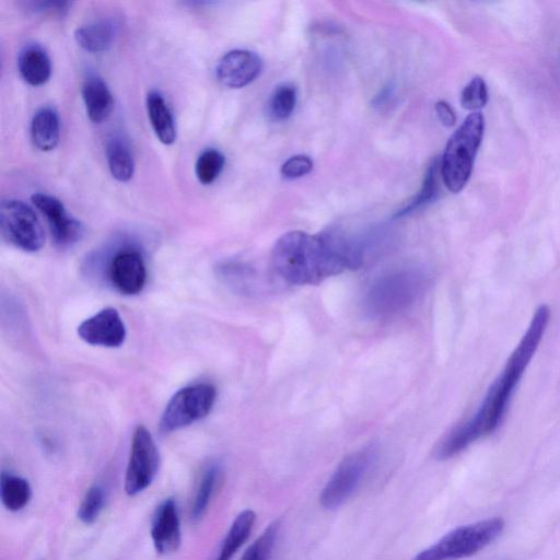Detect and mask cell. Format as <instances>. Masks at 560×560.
Returning a JSON list of instances; mask_svg holds the SVG:
<instances>
[{
	"label": "cell",
	"instance_id": "obj_1",
	"mask_svg": "<svg viewBox=\"0 0 560 560\" xmlns=\"http://www.w3.org/2000/svg\"><path fill=\"white\" fill-rule=\"evenodd\" d=\"M550 320V308L539 305L505 362L504 368L489 386L482 401L469 419L454 428L439 443L436 458H452L476 441L492 434L502 423L513 393L534 358Z\"/></svg>",
	"mask_w": 560,
	"mask_h": 560
},
{
	"label": "cell",
	"instance_id": "obj_2",
	"mask_svg": "<svg viewBox=\"0 0 560 560\" xmlns=\"http://www.w3.org/2000/svg\"><path fill=\"white\" fill-rule=\"evenodd\" d=\"M361 243L330 230L311 235L290 231L277 240L271 250V268L290 284H317L364 262Z\"/></svg>",
	"mask_w": 560,
	"mask_h": 560
},
{
	"label": "cell",
	"instance_id": "obj_3",
	"mask_svg": "<svg viewBox=\"0 0 560 560\" xmlns=\"http://www.w3.org/2000/svg\"><path fill=\"white\" fill-rule=\"evenodd\" d=\"M483 132V115L472 112L450 137L440 160V174L450 191L457 194L468 183Z\"/></svg>",
	"mask_w": 560,
	"mask_h": 560
},
{
	"label": "cell",
	"instance_id": "obj_4",
	"mask_svg": "<svg viewBox=\"0 0 560 560\" xmlns=\"http://www.w3.org/2000/svg\"><path fill=\"white\" fill-rule=\"evenodd\" d=\"M428 278L418 269H401L380 277L365 296V310L376 318H386L411 306L423 293Z\"/></svg>",
	"mask_w": 560,
	"mask_h": 560
},
{
	"label": "cell",
	"instance_id": "obj_5",
	"mask_svg": "<svg viewBox=\"0 0 560 560\" xmlns=\"http://www.w3.org/2000/svg\"><path fill=\"white\" fill-rule=\"evenodd\" d=\"M503 528L504 521L500 517L458 526L412 560H459L474 556L494 541Z\"/></svg>",
	"mask_w": 560,
	"mask_h": 560
},
{
	"label": "cell",
	"instance_id": "obj_6",
	"mask_svg": "<svg viewBox=\"0 0 560 560\" xmlns=\"http://www.w3.org/2000/svg\"><path fill=\"white\" fill-rule=\"evenodd\" d=\"M215 399L217 389L209 383H197L178 389L161 415L160 431L171 433L203 419L212 410Z\"/></svg>",
	"mask_w": 560,
	"mask_h": 560
},
{
	"label": "cell",
	"instance_id": "obj_7",
	"mask_svg": "<svg viewBox=\"0 0 560 560\" xmlns=\"http://www.w3.org/2000/svg\"><path fill=\"white\" fill-rule=\"evenodd\" d=\"M0 229L10 244L24 252H38L45 243V233L36 213L21 200H2Z\"/></svg>",
	"mask_w": 560,
	"mask_h": 560
},
{
	"label": "cell",
	"instance_id": "obj_8",
	"mask_svg": "<svg viewBox=\"0 0 560 560\" xmlns=\"http://www.w3.org/2000/svg\"><path fill=\"white\" fill-rule=\"evenodd\" d=\"M374 457L373 447H364L346 456L322 490V506L335 510L342 505L361 483Z\"/></svg>",
	"mask_w": 560,
	"mask_h": 560
},
{
	"label": "cell",
	"instance_id": "obj_9",
	"mask_svg": "<svg viewBox=\"0 0 560 560\" xmlns=\"http://www.w3.org/2000/svg\"><path fill=\"white\" fill-rule=\"evenodd\" d=\"M160 467V453L150 431L138 425L132 434L125 474V492L133 497L153 482Z\"/></svg>",
	"mask_w": 560,
	"mask_h": 560
},
{
	"label": "cell",
	"instance_id": "obj_10",
	"mask_svg": "<svg viewBox=\"0 0 560 560\" xmlns=\"http://www.w3.org/2000/svg\"><path fill=\"white\" fill-rule=\"evenodd\" d=\"M31 200L35 208L46 219L51 237L60 247L71 246L83 235V225L68 213L63 203L54 196L36 192Z\"/></svg>",
	"mask_w": 560,
	"mask_h": 560
},
{
	"label": "cell",
	"instance_id": "obj_11",
	"mask_svg": "<svg viewBox=\"0 0 560 560\" xmlns=\"http://www.w3.org/2000/svg\"><path fill=\"white\" fill-rule=\"evenodd\" d=\"M77 332L84 342L105 348L120 347L127 336L125 323L114 307H105L84 319Z\"/></svg>",
	"mask_w": 560,
	"mask_h": 560
},
{
	"label": "cell",
	"instance_id": "obj_12",
	"mask_svg": "<svg viewBox=\"0 0 560 560\" xmlns=\"http://www.w3.org/2000/svg\"><path fill=\"white\" fill-rule=\"evenodd\" d=\"M262 70V60L254 51L233 49L219 60L215 68L218 81L231 89H240L252 83Z\"/></svg>",
	"mask_w": 560,
	"mask_h": 560
},
{
	"label": "cell",
	"instance_id": "obj_13",
	"mask_svg": "<svg viewBox=\"0 0 560 560\" xmlns=\"http://www.w3.org/2000/svg\"><path fill=\"white\" fill-rule=\"evenodd\" d=\"M108 278L113 287L121 294L140 293L147 282V266L143 256L133 249L117 253L110 260Z\"/></svg>",
	"mask_w": 560,
	"mask_h": 560
},
{
	"label": "cell",
	"instance_id": "obj_14",
	"mask_svg": "<svg viewBox=\"0 0 560 560\" xmlns=\"http://www.w3.org/2000/svg\"><path fill=\"white\" fill-rule=\"evenodd\" d=\"M151 538L160 555L176 551L182 541L180 521L174 499H165L156 509L151 525Z\"/></svg>",
	"mask_w": 560,
	"mask_h": 560
},
{
	"label": "cell",
	"instance_id": "obj_15",
	"mask_svg": "<svg viewBox=\"0 0 560 560\" xmlns=\"http://www.w3.org/2000/svg\"><path fill=\"white\" fill-rule=\"evenodd\" d=\"M82 98L86 115L91 121L101 124L110 115L114 100L105 81L96 75L85 79L82 85Z\"/></svg>",
	"mask_w": 560,
	"mask_h": 560
},
{
	"label": "cell",
	"instance_id": "obj_16",
	"mask_svg": "<svg viewBox=\"0 0 560 560\" xmlns=\"http://www.w3.org/2000/svg\"><path fill=\"white\" fill-rule=\"evenodd\" d=\"M18 69L26 83L39 86L49 80L51 63L47 52L39 45L31 44L20 51Z\"/></svg>",
	"mask_w": 560,
	"mask_h": 560
},
{
	"label": "cell",
	"instance_id": "obj_17",
	"mask_svg": "<svg viewBox=\"0 0 560 560\" xmlns=\"http://www.w3.org/2000/svg\"><path fill=\"white\" fill-rule=\"evenodd\" d=\"M145 105L148 117L156 138L163 144H173L177 137L176 125L163 95L158 91L149 92Z\"/></svg>",
	"mask_w": 560,
	"mask_h": 560
},
{
	"label": "cell",
	"instance_id": "obj_18",
	"mask_svg": "<svg viewBox=\"0 0 560 560\" xmlns=\"http://www.w3.org/2000/svg\"><path fill=\"white\" fill-rule=\"evenodd\" d=\"M60 138V121L58 113L52 107H42L31 121V139L40 151L54 150Z\"/></svg>",
	"mask_w": 560,
	"mask_h": 560
},
{
	"label": "cell",
	"instance_id": "obj_19",
	"mask_svg": "<svg viewBox=\"0 0 560 560\" xmlns=\"http://www.w3.org/2000/svg\"><path fill=\"white\" fill-rule=\"evenodd\" d=\"M116 26L105 20L94 21L74 31L77 44L89 52L106 51L113 44Z\"/></svg>",
	"mask_w": 560,
	"mask_h": 560
},
{
	"label": "cell",
	"instance_id": "obj_20",
	"mask_svg": "<svg viewBox=\"0 0 560 560\" xmlns=\"http://www.w3.org/2000/svg\"><path fill=\"white\" fill-rule=\"evenodd\" d=\"M106 161L112 176L125 183L135 173V160L127 142L120 137H112L105 147Z\"/></svg>",
	"mask_w": 560,
	"mask_h": 560
},
{
	"label": "cell",
	"instance_id": "obj_21",
	"mask_svg": "<svg viewBox=\"0 0 560 560\" xmlns=\"http://www.w3.org/2000/svg\"><path fill=\"white\" fill-rule=\"evenodd\" d=\"M256 514L252 510L242 511L231 524L223 542L220 553L215 560H231L237 550L248 539L254 527Z\"/></svg>",
	"mask_w": 560,
	"mask_h": 560
},
{
	"label": "cell",
	"instance_id": "obj_22",
	"mask_svg": "<svg viewBox=\"0 0 560 560\" xmlns=\"http://www.w3.org/2000/svg\"><path fill=\"white\" fill-rule=\"evenodd\" d=\"M0 498L8 511H21L31 501V485L23 477L3 471L0 477Z\"/></svg>",
	"mask_w": 560,
	"mask_h": 560
},
{
	"label": "cell",
	"instance_id": "obj_23",
	"mask_svg": "<svg viewBox=\"0 0 560 560\" xmlns=\"http://www.w3.org/2000/svg\"><path fill=\"white\" fill-rule=\"evenodd\" d=\"M440 161L433 160L428 167L419 192L395 217L407 215L434 200L439 194Z\"/></svg>",
	"mask_w": 560,
	"mask_h": 560
},
{
	"label": "cell",
	"instance_id": "obj_24",
	"mask_svg": "<svg viewBox=\"0 0 560 560\" xmlns=\"http://www.w3.org/2000/svg\"><path fill=\"white\" fill-rule=\"evenodd\" d=\"M220 475L221 470L215 464L209 465L202 472L191 504L190 515L194 520H199L206 513L219 483Z\"/></svg>",
	"mask_w": 560,
	"mask_h": 560
},
{
	"label": "cell",
	"instance_id": "obj_25",
	"mask_svg": "<svg viewBox=\"0 0 560 560\" xmlns=\"http://www.w3.org/2000/svg\"><path fill=\"white\" fill-rule=\"evenodd\" d=\"M296 89L291 83L277 85L268 102V114L275 120H284L290 117L296 104Z\"/></svg>",
	"mask_w": 560,
	"mask_h": 560
},
{
	"label": "cell",
	"instance_id": "obj_26",
	"mask_svg": "<svg viewBox=\"0 0 560 560\" xmlns=\"http://www.w3.org/2000/svg\"><path fill=\"white\" fill-rule=\"evenodd\" d=\"M225 158L217 149L209 148L201 152L195 165L196 177L202 185L212 184L223 171Z\"/></svg>",
	"mask_w": 560,
	"mask_h": 560
},
{
	"label": "cell",
	"instance_id": "obj_27",
	"mask_svg": "<svg viewBox=\"0 0 560 560\" xmlns=\"http://www.w3.org/2000/svg\"><path fill=\"white\" fill-rule=\"evenodd\" d=\"M280 525L279 520L270 523L245 550L240 560H270Z\"/></svg>",
	"mask_w": 560,
	"mask_h": 560
},
{
	"label": "cell",
	"instance_id": "obj_28",
	"mask_svg": "<svg viewBox=\"0 0 560 560\" xmlns=\"http://www.w3.org/2000/svg\"><path fill=\"white\" fill-rule=\"evenodd\" d=\"M106 502L104 489L98 486L90 487L78 509V518L86 525L93 524L101 515Z\"/></svg>",
	"mask_w": 560,
	"mask_h": 560
},
{
	"label": "cell",
	"instance_id": "obj_29",
	"mask_svg": "<svg viewBox=\"0 0 560 560\" xmlns=\"http://www.w3.org/2000/svg\"><path fill=\"white\" fill-rule=\"evenodd\" d=\"M488 102V89L482 77L475 75L462 90L460 105L468 110L478 112Z\"/></svg>",
	"mask_w": 560,
	"mask_h": 560
},
{
	"label": "cell",
	"instance_id": "obj_30",
	"mask_svg": "<svg viewBox=\"0 0 560 560\" xmlns=\"http://www.w3.org/2000/svg\"><path fill=\"white\" fill-rule=\"evenodd\" d=\"M313 161L308 155L296 154L289 158L281 166V174L289 179L300 178L311 173Z\"/></svg>",
	"mask_w": 560,
	"mask_h": 560
},
{
	"label": "cell",
	"instance_id": "obj_31",
	"mask_svg": "<svg viewBox=\"0 0 560 560\" xmlns=\"http://www.w3.org/2000/svg\"><path fill=\"white\" fill-rule=\"evenodd\" d=\"M436 115L445 127H452L456 122V115L453 107L445 101H438L434 105Z\"/></svg>",
	"mask_w": 560,
	"mask_h": 560
}]
</instances>
